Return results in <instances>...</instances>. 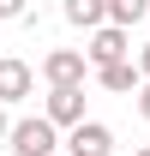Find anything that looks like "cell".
I'll return each mask as SVG.
<instances>
[{"instance_id": "obj_9", "label": "cell", "mask_w": 150, "mask_h": 156, "mask_svg": "<svg viewBox=\"0 0 150 156\" xmlns=\"http://www.w3.org/2000/svg\"><path fill=\"white\" fill-rule=\"evenodd\" d=\"M138 18H150V0H108V24H120V30H132Z\"/></svg>"}, {"instance_id": "obj_4", "label": "cell", "mask_w": 150, "mask_h": 156, "mask_svg": "<svg viewBox=\"0 0 150 156\" xmlns=\"http://www.w3.org/2000/svg\"><path fill=\"white\" fill-rule=\"evenodd\" d=\"M42 78H48V84H84V78H90L84 48H54V54H42Z\"/></svg>"}, {"instance_id": "obj_5", "label": "cell", "mask_w": 150, "mask_h": 156, "mask_svg": "<svg viewBox=\"0 0 150 156\" xmlns=\"http://www.w3.org/2000/svg\"><path fill=\"white\" fill-rule=\"evenodd\" d=\"M42 114L54 126H78L84 120V84H48V108Z\"/></svg>"}, {"instance_id": "obj_13", "label": "cell", "mask_w": 150, "mask_h": 156, "mask_svg": "<svg viewBox=\"0 0 150 156\" xmlns=\"http://www.w3.org/2000/svg\"><path fill=\"white\" fill-rule=\"evenodd\" d=\"M6 132H12V120H6V102H0V138H6Z\"/></svg>"}, {"instance_id": "obj_11", "label": "cell", "mask_w": 150, "mask_h": 156, "mask_svg": "<svg viewBox=\"0 0 150 156\" xmlns=\"http://www.w3.org/2000/svg\"><path fill=\"white\" fill-rule=\"evenodd\" d=\"M132 66H138V78H150V42L138 48V60H132Z\"/></svg>"}, {"instance_id": "obj_10", "label": "cell", "mask_w": 150, "mask_h": 156, "mask_svg": "<svg viewBox=\"0 0 150 156\" xmlns=\"http://www.w3.org/2000/svg\"><path fill=\"white\" fill-rule=\"evenodd\" d=\"M24 6L30 0H0V18H24Z\"/></svg>"}, {"instance_id": "obj_2", "label": "cell", "mask_w": 150, "mask_h": 156, "mask_svg": "<svg viewBox=\"0 0 150 156\" xmlns=\"http://www.w3.org/2000/svg\"><path fill=\"white\" fill-rule=\"evenodd\" d=\"M84 60H90V72H96V66H114V60H132V36L120 30V24H96Z\"/></svg>"}, {"instance_id": "obj_8", "label": "cell", "mask_w": 150, "mask_h": 156, "mask_svg": "<svg viewBox=\"0 0 150 156\" xmlns=\"http://www.w3.org/2000/svg\"><path fill=\"white\" fill-rule=\"evenodd\" d=\"M60 12H66V24H78V30H96V24H108V0H66Z\"/></svg>"}, {"instance_id": "obj_6", "label": "cell", "mask_w": 150, "mask_h": 156, "mask_svg": "<svg viewBox=\"0 0 150 156\" xmlns=\"http://www.w3.org/2000/svg\"><path fill=\"white\" fill-rule=\"evenodd\" d=\"M30 90H36V72H30L24 60L6 54V60H0V102H24Z\"/></svg>"}, {"instance_id": "obj_14", "label": "cell", "mask_w": 150, "mask_h": 156, "mask_svg": "<svg viewBox=\"0 0 150 156\" xmlns=\"http://www.w3.org/2000/svg\"><path fill=\"white\" fill-rule=\"evenodd\" d=\"M138 156H150V150H138Z\"/></svg>"}, {"instance_id": "obj_1", "label": "cell", "mask_w": 150, "mask_h": 156, "mask_svg": "<svg viewBox=\"0 0 150 156\" xmlns=\"http://www.w3.org/2000/svg\"><path fill=\"white\" fill-rule=\"evenodd\" d=\"M6 144H12V156H54V150H60V126H54L48 114H36V120H12Z\"/></svg>"}, {"instance_id": "obj_3", "label": "cell", "mask_w": 150, "mask_h": 156, "mask_svg": "<svg viewBox=\"0 0 150 156\" xmlns=\"http://www.w3.org/2000/svg\"><path fill=\"white\" fill-rule=\"evenodd\" d=\"M66 156H114V132L102 120H78L66 126Z\"/></svg>"}, {"instance_id": "obj_7", "label": "cell", "mask_w": 150, "mask_h": 156, "mask_svg": "<svg viewBox=\"0 0 150 156\" xmlns=\"http://www.w3.org/2000/svg\"><path fill=\"white\" fill-rule=\"evenodd\" d=\"M96 84H102V90H114V96H126V90H138L144 78H138V66H132V60H114V66H96Z\"/></svg>"}, {"instance_id": "obj_12", "label": "cell", "mask_w": 150, "mask_h": 156, "mask_svg": "<svg viewBox=\"0 0 150 156\" xmlns=\"http://www.w3.org/2000/svg\"><path fill=\"white\" fill-rule=\"evenodd\" d=\"M138 114L150 120V78H144V84H138Z\"/></svg>"}]
</instances>
